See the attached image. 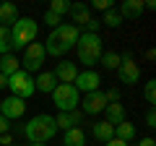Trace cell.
I'll use <instances>...</instances> for the list:
<instances>
[{
  "mask_svg": "<svg viewBox=\"0 0 156 146\" xmlns=\"http://www.w3.org/2000/svg\"><path fill=\"white\" fill-rule=\"evenodd\" d=\"M23 136H26L29 144H47L50 138L57 136V125L52 115H34L26 125H23Z\"/></svg>",
  "mask_w": 156,
  "mask_h": 146,
  "instance_id": "6da1fadb",
  "label": "cell"
},
{
  "mask_svg": "<svg viewBox=\"0 0 156 146\" xmlns=\"http://www.w3.org/2000/svg\"><path fill=\"white\" fill-rule=\"evenodd\" d=\"M76 47H78V60L83 63V65H96L99 63V57H101V52H104V42H101V37L99 34H81L78 37V42H76Z\"/></svg>",
  "mask_w": 156,
  "mask_h": 146,
  "instance_id": "7a4b0ae2",
  "label": "cell"
},
{
  "mask_svg": "<svg viewBox=\"0 0 156 146\" xmlns=\"http://www.w3.org/2000/svg\"><path fill=\"white\" fill-rule=\"evenodd\" d=\"M39 34V24L34 18H18L11 26V50H26V45H31Z\"/></svg>",
  "mask_w": 156,
  "mask_h": 146,
  "instance_id": "3957f363",
  "label": "cell"
},
{
  "mask_svg": "<svg viewBox=\"0 0 156 146\" xmlns=\"http://www.w3.org/2000/svg\"><path fill=\"white\" fill-rule=\"evenodd\" d=\"M8 89H11V97H18L23 102L31 94H37V89H34V76L26 73V71H21V68L13 76H8Z\"/></svg>",
  "mask_w": 156,
  "mask_h": 146,
  "instance_id": "277c9868",
  "label": "cell"
},
{
  "mask_svg": "<svg viewBox=\"0 0 156 146\" xmlns=\"http://www.w3.org/2000/svg\"><path fill=\"white\" fill-rule=\"evenodd\" d=\"M52 102L60 112H73L78 110V91L73 84H57L52 91Z\"/></svg>",
  "mask_w": 156,
  "mask_h": 146,
  "instance_id": "5b68a950",
  "label": "cell"
},
{
  "mask_svg": "<svg viewBox=\"0 0 156 146\" xmlns=\"http://www.w3.org/2000/svg\"><path fill=\"white\" fill-rule=\"evenodd\" d=\"M44 57H47V52H44V45H42V42H31V45H26L23 57L18 60V63H23L21 71H26V73L39 71V68L44 65Z\"/></svg>",
  "mask_w": 156,
  "mask_h": 146,
  "instance_id": "8992f818",
  "label": "cell"
},
{
  "mask_svg": "<svg viewBox=\"0 0 156 146\" xmlns=\"http://www.w3.org/2000/svg\"><path fill=\"white\" fill-rule=\"evenodd\" d=\"M120 81L122 84H138L140 81V65L133 60V55L130 52H125V55H120Z\"/></svg>",
  "mask_w": 156,
  "mask_h": 146,
  "instance_id": "52a82bcc",
  "label": "cell"
},
{
  "mask_svg": "<svg viewBox=\"0 0 156 146\" xmlns=\"http://www.w3.org/2000/svg\"><path fill=\"white\" fill-rule=\"evenodd\" d=\"M73 86H76V91L81 94H91V91H99V86H101V76L96 71H81L76 76V81H73Z\"/></svg>",
  "mask_w": 156,
  "mask_h": 146,
  "instance_id": "ba28073f",
  "label": "cell"
},
{
  "mask_svg": "<svg viewBox=\"0 0 156 146\" xmlns=\"http://www.w3.org/2000/svg\"><path fill=\"white\" fill-rule=\"evenodd\" d=\"M26 112V102L18 99V97H8V99H3V104H0V115L5 120H18L21 115Z\"/></svg>",
  "mask_w": 156,
  "mask_h": 146,
  "instance_id": "9c48e42d",
  "label": "cell"
},
{
  "mask_svg": "<svg viewBox=\"0 0 156 146\" xmlns=\"http://www.w3.org/2000/svg\"><path fill=\"white\" fill-rule=\"evenodd\" d=\"M107 104H109V102H107V94L101 89L91 91V94L83 97V115H99V112H104Z\"/></svg>",
  "mask_w": 156,
  "mask_h": 146,
  "instance_id": "30bf717a",
  "label": "cell"
},
{
  "mask_svg": "<svg viewBox=\"0 0 156 146\" xmlns=\"http://www.w3.org/2000/svg\"><path fill=\"white\" fill-rule=\"evenodd\" d=\"M52 76H55L60 84H73L76 76H78V65H76V63H70V60H60L55 65V71H52Z\"/></svg>",
  "mask_w": 156,
  "mask_h": 146,
  "instance_id": "8fae6325",
  "label": "cell"
},
{
  "mask_svg": "<svg viewBox=\"0 0 156 146\" xmlns=\"http://www.w3.org/2000/svg\"><path fill=\"white\" fill-rule=\"evenodd\" d=\"M52 34H55L57 39L62 42V45H68L73 50L78 42V37H81V31H78V26H73V24H60L57 29H52Z\"/></svg>",
  "mask_w": 156,
  "mask_h": 146,
  "instance_id": "7c38bea8",
  "label": "cell"
},
{
  "mask_svg": "<svg viewBox=\"0 0 156 146\" xmlns=\"http://www.w3.org/2000/svg\"><path fill=\"white\" fill-rule=\"evenodd\" d=\"M70 18L76 24H73V26H86V24L91 21V11H89V5H86V3H70Z\"/></svg>",
  "mask_w": 156,
  "mask_h": 146,
  "instance_id": "4fadbf2b",
  "label": "cell"
},
{
  "mask_svg": "<svg viewBox=\"0 0 156 146\" xmlns=\"http://www.w3.org/2000/svg\"><path fill=\"white\" fill-rule=\"evenodd\" d=\"M57 86V78L52 76V71H44V73H39L37 78H34V89L42 91V94H52Z\"/></svg>",
  "mask_w": 156,
  "mask_h": 146,
  "instance_id": "5bb4252c",
  "label": "cell"
},
{
  "mask_svg": "<svg viewBox=\"0 0 156 146\" xmlns=\"http://www.w3.org/2000/svg\"><path fill=\"white\" fill-rule=\"evenodd\" d=\"M104 120L109 125H120L125 120V107H122V102H112V104H107L104 107Z\"/></svg>",
  "mask_w": 156,
  "mask_h": 146,
  "instance_id": "9a60e30c",
  "label": "cell"
},
{
  "mask_svg": "<svg viewBox=\"0 0 156 146\" xmlns=\"http://www.w3.org/2000/svg\"><path fill=\"white\" fill-rule=\"evenodd\" d=\"M117 13L125 18H140V13H143V0H125L122 5L117 8Z\"/></svg>",
  "mask_w": 156,
  "mask_h": 146,
  "instance_id": "2e32d148",
  "label": "cell"
},
{
  "mask_svg": "<svg viewBox=\"0 0 156 146\" xmlns=\"http://www.w3.org/2000/svg\"><path fill=\"white\" fill-rule=\"evenodd\" d=\"M91 136L96 141H101V144H107L109 138H115V125H109L107 120H99V123L91 125Z\"/></svg>",
  "mask_w": 156,
  "mask_h": 146,
  "instance_id": "e0dca14e",
  "label": "cell"
},
{
  "mask_svg": "<svg viewBox=\"0 0 156 146\" xmlns=\"http://www.w3.org/2000/svg\"><path fill=\"white\" fill-rule=\"evenodd\" d=\"M44 52H47V55H52V57H62V55H68V52H70V47L62 45L55 34L50 31V37H47V42H44Z\"/></svg>",
  "mask_w": 156,
  "mask_h": 146,
  "instance_id": "ac0fdd59",
  "label": "cell"
},
{
  "mask_svg": "<svg viewBox=\"0 0 156 146\" xmlns=\"http://www.w3.org/2000/svg\"><path fill=\"white\" fill-rule=\"evenodd\" d=\"M18 18H21V16H18V8L13 5V3H0V26L11 29Z\"/></svg>",
  "mask_w": 156,
  "mask_h": 146,
  "instance_id": "d6986e66",
  "label": "cell"
},
{
  "mask_svg": "<svg viewBox=\"0 0 156 146\" xmlns=\"http://www.w3.org/2000/svg\"><path fill=\"white\" fill-rule=\"evenodd\" d=\"M62 144H65V146H86L83 128H68L65 136H62Z\"/></svg>",
  "mask_w": 156,
  "mask_h": 146,
  "instance_id": "ffe728a7",
  "label": "cell"
},
{
  "mask_svg": "<svg viewBox=\"0 0 156 146\" xmlns=\"http://www.w3.org/2000/svg\"><path fill=\"white\" fill-rule=\"evenodd\" d=\"M18 68H21V63L16 60V55H13V52H8V55H0V73H3L5 78H8V76H13Z\"/></svg>",
  "mask_w": 156,
  "mask_h": 146,
  "instance_id": "44dd1931",
  "label": "cell"
},
{
  "mask_svg": "<svg viewBox=\"0 0 156 146\" xmlns=\"http://www.w3.org/2000/svg\"><path fill=\"white\" fill-rule=\"evenodd\" d=\"M115 138L125 141V144H130V141L135 138V125L130 123V120H122L120 125H115Z\"/></svg>",
  "mask_w": 156,
  "mask_h": 146,
  "instance_id": "7402d4cb",
  "label": "cell"
},
{
  "mask_svg": "<svg viewBox=\"0 0 156 146\" xmlns=\"http://www.w3.org/2000/svg\"><path fill=\"white\" fill-rule=\"evenodd\" d=\"M104 26H109V29H117L120 24H122V16L117 13V8H109V11H104V16L99 18Z\"/></svg>",
  "mask_w": 156,
  "mask_h": 146,
  "instance_id": "603a6c76",
  "label": "cell"
},
{
  "mask_svg": "<svg viewBox=\"0 0 156 146\" xmlns=\"http://www.w3.org/2000/svg\"><path fill=\"white\" fill-rule=\"evenodd\" d=\"M99 63L107 68V71H117V68H120V55H117V52H101Z\"/></svg>",
  "mask_w": 156,
  "mask_h": 146,
  "instance_id": "cb8c5ba5",
  "label": "cell"
},
{
  "mask_svg": "<svg viewBox=\"0 0 156 146\" xmlns=\"http://www.w3.org/2000/svg\"><path fill=\"white\" fill-rule=\"evenodd\" d=\"M11 52V29L0 26V55H8Z\"/></svg>",
  "mask_w": 156,
  "mask_h": 146,
  "instance_id": "d4e9b609",
  "label": "cell"
},
{
  "mask_svg": "<svg viewBox=\"0 0 156 146\" xmlns=\"http://www.w3.org/2000/svg\"><path fill=\"white\" fill-rule=\"evenodd\" d=\"M47 11H52L55 16H60V18H62V16H65L68 11H70V3H68V0H52Z\"/></svg>",
  "mask_w": 156,
  "mask_h": 146,
  "instance_id": "484cf974",
  "label": "cell"
},
{
  "mask_svg": "<svg viewBox=\"0 0 156 146\" xmlns=\"http://www.w3.org/2000/svg\"><path fill=\"white\" fill-rule=\"evenodd\" d=\"M55 125H57V130H62V133H65L68 128H73V123H70V118H68V112H60L55 118Z\"/></svg>",
  "mask_w": 156,
  "mask_h": 146,
  "instance_id": "4316f807",
  "label": "cell"
},
{
  "mask_svg": "<svg viewBox=\"0 0 156 146\" xmlns=\"http://www.w3.org/2000/svg\"><path fill=\"white\" fill-rule=\"evenodd\" d=\"M143 94H146V102L154 107V102H156V81H148V84H146Z\"/></svg>",
  "mask_w": 156,
  "mask_h": 146,
  "instance_id": "83f0119b",
  "label": "cell"
},
{
  "mask_svg": "<svg viewBox=\"0 0 156 146\" xmlns=\"http://www.w3.org/2000/svg\"><path fill=\"white\" fill-rule=\"evenodd\" d=\"M42 21H44L47 26L57 29V26H60V21H62V18H60V16H55V13H52V11H47V13H44V18H42Z\"/></svg>",
  "mask_w": 156,
  "mask_h": 146,
  "instance_id": "f1b7e54d",
  "label": "cell"
},
{
  "mask_svg": "<svg viewBox=\"0 0 156 146\" xmlns=\"http://www.w3.org/2000/svg\"><path fill=\"white\" fill-rule=\"evenodd\" d=\"M91 8H96V11H109V8H115V5H112V0H94L89 5V11Z\"/></svg>",
  "mask_w": 156,
  "mask_h": 146,
  "instance_id": "f546056e",
  "label": "cell"
},
{
  "mask_svg": "<svg viewBox=\"0 0 156 146\" xmlns=\"http://www.w3.org/2000/svg\"><path fill=\"white\" fill-rule=\"evenodd\" d=\"M68 118H70L73 128H81V120H83V112H81V110H73V112H68Z\"/></svg>",
  "mask_w": 156,
  "mask_h": 146,
  "instance_id": "4dcf8cb0",
  "label": "cell"
},
{
  "mask_svg": "<svg viewBox=\"0 0 156 146\" xmlns=\"http://www.w3.org/2000/svg\"><path fill=\"white\" fill-rule=\"evenodd\" d=\"M146 125L148 128H156V110L154 107H148V112H146Z\"/></svg>",
  "mask_w": 156,
  "mask_h": 146,
  "instance_id": "1f68e13d",
  "label": "cell"
},
{
  "mask_svg": "<svg viewBox=\"0 0 156 146\" xmlns=\"http://www.w3.org/2000/svg\"><path fill=\"white\" fill-rule=\"evenodd\" d=\"M104 94H107V102H109V104H112V102H120V91H117V89L104 91Z\"/></svg>",
  "mask_w": 156,
  "mask_h": 146,
  "instance_id": "d6a6232c",
  "label": "cell"
},
{
  "mask_svg": "<svg viewBox=\"0 0 156 146\" xmlns=\"http://www.w3.org/2000/svg\"><path fill=\"white\" fill-rule=\"evenodd\" d=\"M8 128H11V120H5L3 115H0V136H3V133H8Z\"/></svg>",
  "mask_w": 156,
  "mask_h": 146,
  "instance_id": "836d02e7",
  "label": "cell"
},
{
  "mask_svg": "<svg viewBox=\"0 0 156 146\" xmlns=\"http://www.w3.org/2000/svg\"><path fill=\"white\" fill-rule=\"evenodd\" d=\"M11 144H13L11 133H3V136H0V146H11Z\"/></svg>",
  "mask_w": 156,
  "mask_h": 146,
  "instance_id": "e575fe53",
  "label": "cell"
},
{
  "mask_svg": "<svg viewBox=\"0 0 156 146\" xmlns=\"http://www.w3.org/2000/svg\"><path fill=\"white\" fill-rule=\"evenodd\" d=\"M104 146H130V144H125V141H120V138H109Z\"/></svg>",
  "mask_w": 156,
  "mask_h": 146,
  "instance_id": "d590c367",
  "label": "cell"
},
{
  "mask_svg": "<svg viewBox=\"0 0 156 146\" xmlns=\"http://www.w3.org/2000/svg\"><path fill=\"white\" fill-rule=\"evenodd\" d=\"M135 146H156V141H154V138H140Z\"/></svg>",
  "mask_w": 156,
  "mask_h": 146,
  "instance_id": "8d00e7d4",
  "label": "cell"
},
{
  "mask_svg": "<svg viewBox=\"0 0 156 146\" xmlns=\"http://www.w3.org/2000/svg\"><path fill=\"white\" fill-rule=\"evenodd\" d=\"M5 86H8V78L3 76V73H0V89H5Z\"/></svg>",
  "mask_w": 156,
  "mask_h": 146,
  "instance_id": "74e56055",
  "label": "cell"
},
{
  "mask_svg": "<svg viewBox=\"0 0 156 146\" xmlns=\"http://www.w3.org/2000/svg\"><path fill=\"white\" fill-rule=\"evenodd\" d=\"M29 146H47V144H29Z\"/></svg>",
  "mask_w": 156,
  "mask_h": 146,
  "instance_id": "f35d334b",
  "label": "cell"
},
{
  "mask_svg": "<svg viewBox=\"0 0 156 146\" xmlns=\"http://www.w3.org/2000/svg\"><path fill=\"white\" fill-rule=\"evenodd\" d=\"M0 104H3V99H0Z\"/></svg>",
  "mask_w": 156,
  "mask_h": 146,
  "instance_id": "ab89813d",
  "label": "cell"
},
{
  "mask_svg": "<svg viewBox=\"0 0 156 146\" xmlns=\"http://www.w3.org/2000/svg\"><path fill=\"white\" fill-rule=\"evenodd\" d=\"M11 146H16V144H11Z\"/></svg>",
  "mask_w": 156,
  "mask_h": 146,
  "instance_id": "60d3db41",
  "label": "cell"
}]
</instances>
